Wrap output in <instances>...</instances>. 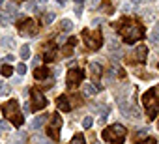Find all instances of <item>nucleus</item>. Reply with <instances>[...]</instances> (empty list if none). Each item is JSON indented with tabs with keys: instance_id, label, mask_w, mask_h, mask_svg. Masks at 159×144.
<instances>
[{
	"instance_id": "obj_1",
	"label": "nucleus",
	"mask_w": 159,
	"mask_h": 144,
	"mask_svg": "<svg viewBox=\"0 0 159 144\" xmlns=\"http://www.w3.org/2000/svg\"><path fill=\"white\" fill-rule=\"evenodd\" d=\"M125 137V127L122 125H109L105 131H103V138L112 142V144H120Z\"/></svg>"
},
{
	"instance_id": "obj_2",
	"label": "nucleus",
	"mask_w": 159,
	"mask_h": 144,
	"mask_svg": "<svg viewBox=\"0 0 159 144\" xmlns=\"http://www.w3.org/2000/svg\"><path fill=\"white\" fill-rule=\"evenodd\" d=\"M122 36L127 43H133L137 41L140 36H142V26L140 25H135V23H129V25H124L122 26Z\"/></svg>"
},
{
	"instance_id": "obj_3",
	"label": "nucleus",
	"mask_w": 159,
	"mask_h": 144,
	"mask_svg": "<svg viewBox=\"0 0 159 144\" xmlns=\"http://www.w3.org/2000/svg\"><path fill=\"white\" fill-rule=\"evenodd\" d=\"M4 114H6L13 124H17V125H21V124H23V116H21V112H19V109H17V103H15V101H8V103L4 105Z\"/></svg>"
},
{
	"instance_id": "obj_4",
	"label": "nucleus",
	"mask_w": 159,
	"mask_h": 144,
	"mask_svg": "<svg viewBox=\"0 0 159 144\" xmlns=\"http://www.w3.org/2000/svg\"><path fill=\"white\" fill-rule=\"evenodd\" d=\"M144 107H146V112H148L150 120L157 116V112H159V103H157L153 92H148V94L144 96Z\"/></svg>"
},
{
	"instance_id": "obj_5",
	"label": "nucleus",
	"mask_w": 159,
	"mask_h": 144,
	"mask_svg": "<svg viewBox=\"0 0 159 144\" xmlns=\"http://www.w3.org/2000/svg\"><path fill=\"white\" fill-rule=\"evenodd\" d=\"M84 41H86V45L90 47V49H99L101 47V43H103V38H101V34L99 32H90V30H84Z\"/></svg>"
},
{
	"instance_id": "obj_6",
	"label": "nucleus",
	"mask_w": 159,
	"mask_h": 144,
	"mask_svg": "<svg viewBox=\"0 0 159 144\" xmlns=\"http://www.w3.org/2000/svg\"><path fill=\"white\" fill-rule=\"evenodd\" d=\"M45 105H47L45 96H41L38 90H34V92H32V103H30V107H32L34 110H39V109H43Z\"/></svg>"
},
{
	"instance_id": "obj_7",
	"label": "nucleus",
	"mask_w": 159,
	"mask_h": 144,
	"mask_svg": "<svg viewBox=\"0 0 159 144\" xmlns=\"http://www.w3.org/2000/svg\"><path fill=\"white\" fill-rule=\"evenodd\" d=\"M81 79H83V71L81 69H71L69 73H67V86L75 88L79 83H81Z\"/></svg>"
},
{
	"instance_id": "obj_8",
	"label": "nucleus",
	"mask_w": 159,
	"mask_h": 144,
	"mask_svg": "<svg viewBox=\"0 0 159 144\" xmlns=\"http://www.w3.org/2000/svg\"><path fill=\"white\" fill-rule=\"evenodd\" d=\"M120 109H122V114H124V116H127V118H139V109H137L135 105L122 103Z\"/></svg>"
},
{
	"instance_id": "obj_9",
	"label": "nucleus",
	"mask_w": 159,
	"mask_h": 144,
	"mask_svg": "<svg viewBox=\"0 0 159 144\" xmlns=\"http://www.w3.org/2000/svg\"><path fill=\"white\" fill-rule=\"evenodd\" d=\"M146 52H148V51H146V47H142V45H140V47H137V51L133 52V60L142 62V60L146 58Z\"/></svg>"
},
{
	"instance_id": "obj_10",
	"label": "nucleus",
	"mask_w": 159,
	"mask_h": 144,
	"mask_svg": "<svg viewBox=\"0 0 159 144\" xmlns=\"http://www.w3.org/2000/svg\"><path fill=\"white\" fill-rule=\"evenodd\" d=\"M56 105H58V109H62V110H66V112H69V110H71V107H69V103H67L66 96H60V97H58V101H56Z\"/></svg>"
},
{
	"instance_id": "obj_11",
	"label": "nucleus",
	"mask_w": 159,
	"mask_h": 144,
	"mask_svg": "<svg viewBox=\"0 0 159 144\" xmlns=\"http://www.w3.org/2000/svg\"><path fill=\"white\" fill-rule=\"evenodd\" d=\"M43 124H45V116H38V118L32 122V125H30V127H32L34 131H39V129L43 127Z\"/></svg>"
},
{
	"instance_id": "obj_12",
	"label": "nucleus",
	"mask_w": 159,
	"mask_h": 144,
	"mask_svg": "<svg viewBox=\"0 0 159 144\" xmlns=\"http://www.w3.org/2000/svg\"><path fill=\"white\" fill-rule=\"evenodd\" d=\"M90 71H92V75H94V77H99V75L103 73L101 65H99V64H96V62H94V64H90Z\"/></svg>"
},
{
	"instance_id": "obj_13",
	"label": "nucleus",
	"mask_w": 159,
	"mask_h": 144,
	"mask_svg": "<svg viewBox=\"0 0 159 144\" xmlns=\"http://www.w3.org/2000/svg\"><path fill=\"white\" fill-rule=\"evenodd\" d=\"M60 28H62L64 32H69V30L73 28V23H71L69 19H62V23H60Z\"/></svg>"
},
{
	"instance_id": "obj_14",
	"label": "nucleus",
	"mask_w": 159,
	"mask_h": 144,
	"mask_svg": "<svg viewBox=\"0 0 159 144\" xmlns=\"http://www.w3.org/2000/svg\"><path fill=\"white\" fill-rule=\"evenodd\" d=\"M19 54H21V58H23V60L30 58V47H28V45H23V47H21V52H19Z\"/></svg>"
},
{
	"instance_id": "obj_15",
	"label": "nucleus",
	"mask_w": 159,
	"mask_h": 144,
	"mask_svg": "<svg viewBox=\"0 0 159 144\" xmlns=\"http://www.w3.org/2000/svg\"><path fill=\"white\" fill-rule=\"evenodd\" d=\"M83 90H84V96H94V94H96V86H92V84H88V83L83 86Z\"/></svg>"
},
{
	"instance_id": "obj_16",
	"label": "nucleus",
	"mask_w": 159,
	"mask_h": 144,
	"mask_svg": "<svg viewBox=\"0 0 159 144\" xmlns=\"http://www.w3.org/2000/svg\"><path fill=\"white\" fill-rule=\"evenodd\" d=\"M34 30H36V28H34V23H28L26 26H23V28H21V34H23V36H26L28 32H34Z\"/></svg>"
},
{
	"instance_id": "obj_17",
	"label": "nucleus",
	"mask_w": 159,
	"mask_h": 144,
	"mask_svg": "<svg viewBox=\"0 0 159 144\" xmlns=\"http://www.w3.org/2000/svg\"><path fill=\"white\" fill-rule=\"evenodd\" d=\"M69 144H84V137H83V135H75Z\"/></svg>"
},
{
	"instance_id": "obj_18",
	"label": "nucleus",
	"mask_w": 159,
	"mask_h": 144,
	"mask_svg": "<svg viewBox=\"0 0 159 144\" xmlns=\"http://www.w3.org/2000/svg\"><path fill=\"white\" fill-rule=\"evenodd\" d=\"M92 125H94V120H92L90 116H86V118L83 120V127H86V129H90Z\"/></svg>"
},
{
	"instance_id": "obj_19",
	"label": "nucleus",
	"mask_w": 159,
	"mask_h": 144,
	"mask_svg": "<svg viewBox=\"0 0 159 144\" xmlns=\"http://www.w3.org/2000/svg\"><path fill=\"white\" fill-rule=\"evenodd\" d=\"M52 21H54V13H47V15L43 17V23H45V25H51Z\"/></svg>"
},
{
	"instance_id": "obj_20",
	"label": "nucleus",
	"mask_w": 159,
	"mask_h": 144,
	"mask_svg": "<svg viewBox=\"0 0 159 144\" xmlns=\"http://www.w3.org/2000/svg\"><path fill=\"white\" fill-rule=\"evenodd\" d=\"M17 73L19 75H25L26 73V65L25 64H17Z\"/></svg>"
},
{
	"instance_id": "obj_21",
	"label": "nucleus",
	"mask_w": 159,
	"mask_h": 144,
	"mask_svg": "<svg viewBox=\"0 0 159 144\" xmlns=\"http://www.w3.org/2000/svg\"><path fill=\"white\" fill-rule=\"evenodd\" d=\"M2 45L11 47V45H13V38H10V36H8V38H4V39H2Z\"/></svg>"
},
{
	"instance_id": "obj_22",
	"label": "nucleus",
	"mask_w": 159,
	"mask_h": 144,
	"mask_svg": "<svg viewBox=\"0 0 159 144\" xmlns=\"http://www.w3.org/2000/svg\"><path fill=\"white\" fill-rule=\"evenodd\" d=\"M34 140H36V142H38V144H51V142H49V140H47V138H43V137H39V135H38V137H36V138H34Z\"/></svg>"
},
{
	"instance_id": "obj_23",
	"label": "nucleus",
	"mask_w": 159,
	"mask_h": 144,
	"mask_svg": "<svg viewBox=\"0 0 159 144\" xmlns=\"http://www.w3.org/2000/svg\"><path fill=\"white\" fill-rule=\"evenodd\" d=\"M45 75H47V71H43V69H38L36 71V79H43Z\"/></svg>"
},
{
	"instance_id": "obj_24",
	"label": "nucleus",
	"mask_w": 159,
	"mask_h": 144,
	"mask_svg": "<svg viewBox=\"0 0 159 144\" xmlns=\"http://www.w3.org/2000/svg\"><path fill=\"white\" fill-rule=\"evenodd\" d=\"M2 75H6V77H10V75H11V67H10V65H6V67L2 69Z\"/></svg>"
},
{
	"instance_id": "obj_25",
	"label": "nucleus",
	"mask_w": 159,
	"mask_h": 144,
	"mask_svg": "<svg viewBox=\"0 0 159 144\" xmlns=\"http://www.w3.org/2000/svg\"><path fill=\"white\" fill-rule=\"evenodd\" d=\"M0 131H10V125H8V122H0Z\"/></svg>"
},
{
	"instance_id": "obj_26",
	"label": "nucleus",
	"mask_w": 159,
	"mask_h": 144,
	"mask_svg": "<svg viewBox=\"0 0 159 144\" xmlns=\"http://www.w3.org/2000/svg\"><path fill=\"white\" fill-rule=\"evenodd\" d=\"M26 10H30V11H32V10H36V0H30V2L26 4Z\"/></svg>"
},
{
	"instance_id": "obj_27",
	"label": "nucleus",
	"mask_w": 159,
	"mask_h": 144,
	"mask_svg": "<svg viewBox=\"0 0 159 144\" xmlns=\"http://www.w3.org/2000/svg\"><path fill=\"white\" fill-rule=\"evenodd\" d=\"M8 11H10V13L17 11V6H15V4H8Z\"/></svg>"
},
{
	"instance_id": "obj_28",
	"label": "nucleus",
	"mask_w": 159,
	"mask_h": 144,
	"mask_svg": "<svg viewBox=\"0 0 159 144\" xmlns=\"http://www.w3.org/2000/svg\"><path fill=\"white\" fill-rule=\"evenodd\" d=\"M2 23H4V25H10V21H8V15H2Z\"/></svg>"
},
{
	"instance_id": "obj_29",
	"label": "nucleus",
	"mask_w": 159,
	"mask_h": 144,
	"mask_svg": "<svg viewBox=\"0 0 159 144\" xmlns=\"http://www.w3.org/2000/svg\"><path fill=\"white\" fill-rule=\"evenodd\" d=\"M2 94H10V86H4L2 88Z\"/></svg>"
},
{
	"instance_id": "obj_30",
	"label": "nucleus",
	"mask_w": 159,
	"mask_h": 144,
	"mask_svg": "<svg viewBox=\"0 0 159 144\" xmlns=\"http://www.w3.org/2000/svg\"><path fill=\"white\" fill-rule=\"evenodd\" d=\"M56 2H58L60 6H64V4H66V0H56Z\"/></svg>"
},
{
	"instance_id": "obj_31",
	"label": "nucleus",
	"mask_w": 159,
	"mask_h": 144,
	"mask_svg": "<svg viewBox=\"0 0 159 144\" xmlns=\"http://www.w3.org/2000/svg\"><path fill=\"white\" fill-rule=\"evenodd\" d=\"M155 94H159V86H155V90H153ZM155 97H159V96H155Z\"/></svg>"
},
{
	"instance_id": "obj_32",
	"label": "nucleus",
	"mask_w": 159,
	"mask_h": 144,
	"mask_svg": "<svg viewBox=\"0 0 159 144\" xmlns=\"http://www.w3.org/2000/svg\"><path fill=\"white\" fill-rule=\"evenodd\" d=\"M131 2H133V4H139V2H140V0H131Z\"/></svg>"
},
{
	"instance_id": "obj_33",
	"label": "nucleus",
	"mask_w": 159,
	"mask_h": 144,
	"mask_svg": "<svg viewBox=\"0 0 159 144\" xmlns=\"http://www.w3.org/2000/svg\"><path fill=\"white\" fill-rule=\"evenodd\" d=\"M39 2H43V4H47V2H49V0H39Z\"/></svg>"
},
{
	"instance_id": "obj_34",
	"label": "nucleus",
	"mask_w": 159,
	"mask_h": 144,
	"mask_svg": "<svg viewBox=\"0 0 159 144\" xmlns=\"http://www.w3.org/2000/svg\"><path fill=\"white\" fill-rule=\"evenodd\" d=\"M2 4H4V0H0V6H2Z\"/></svg>"
},
{
	"instance_id": "obj_35",
	"label": "nucleus",
	"mask_w": 159,
	"mask_h": 144,
	"mask_svg": "<svg viewBox=\"0 0 159 144\" xmlns=\"http://www.w3.org/2000/svg\"><path fill=\"white\" fill-rule=\"evenodd\" d=\"M77 2H83V0H77Z\"/></svg>"
},
{
	"instance_id": "obj_36",
	"label": "nucleus",
	"mask_w": 159,
	"mask_h": 144,
	"mask_svg": "<svg viewBox=\"0 0 159 144\" xmlns=\"http://www.w3.org/2000/svg\"><path fill=\"white\" fill-rule=\"evenodd\" d=\"M0 88H2V86H0Z\"/></svg>"
}]
</instances>
